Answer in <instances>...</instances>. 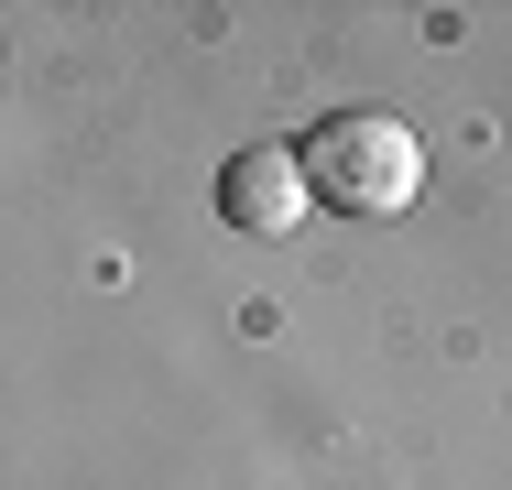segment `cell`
Returning <instances> with one entry per match:
<instances>
[{"mask_svg": "<svg viewBox=\"0 0 512 490\" xmlns=\"http://www.w3.org/2000/svg\"><path fill=\"white\" fill-rule=\"evenodd\" d=\"M306 207H349V218H393L425 196V142H414L393 109H327L295 153Z\"/></svg>", "mask_w": 512, "mask_h": 490, "instance_id": "1", "label": "cell"}, {"mask_svg": "<svg viewBox=\"0 0 512 490\" xmlns=\"http://www.w3.org/2000/svg\"><path fill=\"white\" fill-rule=\"evenodd\" d=\"M218 218L251 229V240H284V229L306 218V175H295V153H284V142L229 153V164H218Z\"/></svg>", "mask_w": 512, "mask_h": 490, "instance_id": "2", "label": "cell"}]
</instances>
